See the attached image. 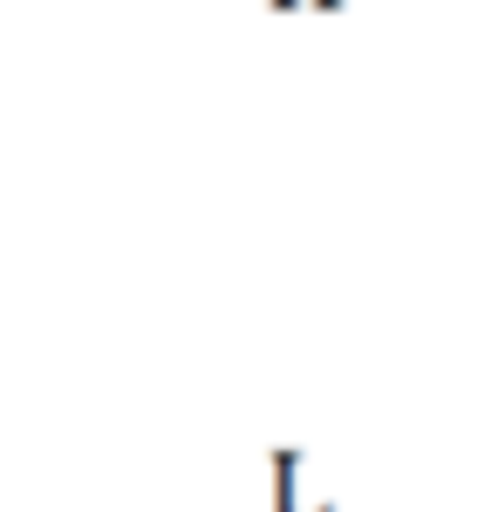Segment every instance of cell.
<instances>
[{"label": "cell", "instance_id": "6da1fadb", "mask_svg": "<svg viewBox=\"0 0 498 512\" xmlns=\"http://www.w3.org/2000/svg\"><path fill=\"white\" fill-rule=\"evenodd\" d=\"M273 506L267 512H335V499H307V458L294 444H273Z\"/></svg>", "mask_w": 498, "mask_h": 512}, {"label": "cell", "instance_id": "7a4b0ae2", "mask_svg": "<svg viewBox=\"0 0 498 512\" xmlns=\"http://www.w3.org/2000/svg\"><path fill=\"white\" fill-rule=\"evenodd\" d=\"M267 7H273V14H287V7H301V0H267Z\"/></svg>", "mask_w": 498, "mask_h": 512}]
</instances>
